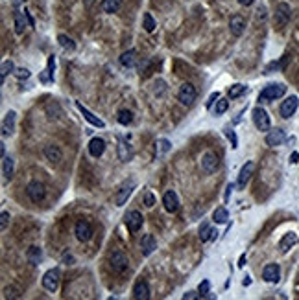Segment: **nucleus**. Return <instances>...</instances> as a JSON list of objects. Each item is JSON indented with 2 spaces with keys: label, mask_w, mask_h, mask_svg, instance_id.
I'll return each instance as SVG.
<instances>
[{
  "label": "nucleus",
  "mask_w": 299,
  "mask_h": 300,
  "mask_svg": "<svg viewBox=\"0 0 299 300\" xmlns=\"http://www.w3.org/2000/svg\"><path fill=\"white\" fill-rule=\"evenodd\" d=\"M284 94H286V87L282 83H270V85H266L261 91L259 101L261 103H264V101H275L279 100V98H282Z\"/></svg>",
  "instance_id": "f257e3e1"
},
{
  "label": "nucleus",
  "mask_w": 299,
  "mask_h": 300,
  "mask_svg": "<svg viewBox=\"0 0 299 300\" xmlns=\"http://www.w3.org/2000/svg\"><path fill=\"white\" fill-rule=\"evenodd\" d=\"M137 188V181L135 179H128V181H124L118 186V190L115 191V205L116 206H124L126 203H128V199L131 197V193H133V190Z\"/></svg>",
  "instance_id": "f03ea898"
},
{
  "label": "nucleus",
  "mask_w": 299,
  "mask_h": 300,
  "mask_svg": "<svg viewBox=\"0 0 299 300\" xmlns=\"http://www.w3.org/2000/svg\"><path fill=\"white\" fill-rule=\"evenodd\" d=\"M109 267H111L113 273L122 274V273L128 271V267H130V260H128V256L124 254L120 249H115L111 254H109Z\"/></svg>",
  "instance_id": "7ed1b4c3"
},
{
  "label": "nucleus",
  "mask_w": 299,
  "mask_h": 300,
  "mask_svg": "<svg viewBox=\"0 0 299 300\" xmlns=\"http://www.w3.org/2000/svg\"><path fill=\"white\" fill-rule=\"evenodd\" d=\"M124 225H126V228L130 230L131 234H135L144 225V218H142V214L139 210H128L126 216H124Z\"/></svg>",
  "instance_id": "20e7f679"
},
{
  "label": "nucleus",
  "mask_w": 299,
  "mask_h": 300,
  "mask_svg": "<svg viewBox=\"0 0 299 300\" xmlns=\"http://www.w3.org/2000/svg\"><path fill=\"white\" fill-rule=\"evenodd\" d=\"M26 195L32 203H41L47 197V188L41 181H30L26 184Z\"/></svg>",
  "instance_id": "39448f33"
},
{
  "label": "nucleus",
  "mask_w": 299,
  "mask_h": 300,
  "mask_svg": "<svg viewBox=\"0 0 299 300\" xmlns=\"http://www.w3.org/2000/svg\"><path fill=\"white\" fill-rule=\"evenodd\" d=\"M199 168H201V172L205 173V175H213V173L220 168V160H218L216 153H213V151H207V153L201 155Z\"/></svg>",
  "instance_id": "423d86ee"
},
{
  "label": "nucleus",
  "mask_w": 299,
  "mask_h": 300,
  "mask_svg": "<svg viewBox=\"0 0 299 300\" xmlns=\"http://www.w3.org/2000/svg\"><path fill=\"white\" fill-rule=\"evenodd\" d=\"M253 124H255V127L259 129V131H262V133H264V131H270V127H271L270 116H268L266 109H262L261 105L253 109Z\"/></svg>",
  "instance_id": "0eeeda50"
},
{
  "label": "nucleus",
  "mask_w": 299,
  "mask_h": 300,
  "mask_svg": "<svg viewBox=\"0 0 299 300\" xmlns=\"http://www.w3.org/2000/svg\"><path fill=\"white\" fill-rule=\"evenodd\" d=\"M196 87L192 85V83H183L181 87H179V92H178V100L181 101V105H192L194 101H196Z\"/></svg>",
  "instance_id": "6e6552de"
},
{
  "label": "nucleus",
  "mask_w": 299,
  "mask_h": 300,
  "mask_svg": "<svg viewBox=\"0 0 299 300\" xmlns=\"http://www.w3.org/2000/svg\"><path fill=\"white\" fill-rule=\"evenodd\" d=\"M59 280H61L59 269H48L47 273L43 274V287L48 293H56L57 287H59Z\"/></svg>",
  "instance_id": "1a4fd4ad"
},
{
  "label": "nucleus",
  "mask_w": 299,
  "mask_h": 300,
  "mask_svg": "<svg viewBox=\"0 0 299 300\" xmlns=\"http://www.w3.org/2000/svg\"><path fill=\"white\" fill-rule=\"evenodd\" d=\"M74 234L78 237V241H82V243H87L91 237H93L94 230H93V225L87 221V219H80L78 223H76L74 227Z\"/></svg>",
  "instance_id": "9d476101"
},
{
  "label": "nucleus",
  "mask_w": 299,
  "mask_h": 300,
  "mask_svg": "<svg viewBox=\"0 0 299 300\" xmlns=\"http://www.w3.org/2000/svg\"><path fill=\"white\" fill-rule=\"evenodd\" d=\"M299 107V98L298 96H288L286 100L281 103L279 107V114L282 118H292L296 114V111Z\"/></svg>",
  "instance_id": "9b49d317"
},
{
  "label": "nucleus",
  "mask_w": 299,
  "mask_h": 300,
  "mask_svg": "<svg viewBox=\"0 0 299 300\" xmlns=\"http://www.w3.org/2000/svg\"><path fill=\"white\" fill-rule=\"evenodd\" d=\"M290 17H292V8L286 2H279L275 8V24L277 26H286Z\"/></svg>",
  "instance_id": "f8f14e48"
},
{
  "label": "nucleus",
  "mask_w": 299,
  "mask_h": 300,
  "mask_svg": "<svg viewBox=\"0 0 299 300\" xmlns=\"http://www.w3.org/2000/svg\"><path fill=\"white\" fill-rule=\"evenodd\" d=\"M262 278L268 284H277L281 280V267L277 264H268L262 269Z\"/></svg>",
  "instance_id": "ddd939ff"
},
{
  "label": "nucleus",
  "mask_w": 299,
  "mask_h": 300,
  "mask_svg": "<svg viewBox=\"0 0 299 300\" xmlns=\"http://www.w3.org/2000/svg\"><path fill=\"white\" fill-rule=\"evenodd\" d=\"M15 124H17V112L10 111L2 120V137H11L15 133Z\"/></svg>",
  "instance_id": "4468645a"
},
{
  "label": "nucleus",
  "mask_w": 299,
  "mask_h": 300,
  "mask_svg": "<svg viewBox=\"0 0 299 300\" xmlns=\"http://www.w3.org/2000/svg\"><path fill=\"white\" fill-rule=\"evenodd\" d=\"M133 299L135 300H148L150 299V284L144 278H139L133 285Z\"/></svg>",
  "instance_id": "2eb2a0df"
},
{
  "label": "nucleus",
  "mask_w": 299,
  "mask_h": 300,
  "mask_svg": "<svg viewBox=\"0 0 299 300\" xmlns=\"http://www.w3.org/2000/svg\"><path fill=\"white\" fill-rule=\"evenodd\" d=\"M284 140H286V133L282 129H271V131H268V135H266V144L270 147L282 146Z\"/></svg>",
  "instance_id": "dca6fc26"
},
{
  "label": "nucleus",
  "mask_w": 299,
  "mask_h": 300,
  "mask_svg": "<svg viewBox=\"0 0 299 300\" xmlns=\"http://www.w3.org/2000/svg\"><path fill=\"white\" fill-rule=\"evenodd\" d=\"M163 205H165L166 212H170V214L178 212V208H179V197H178V193H176L174 190L165 191V195H163Z\"/></svg>",
  "instance_id": "f3484780"
},
{
  "label": "nucleus",
  "mask_w": 299,
  "mask_h": 300,
  "mask_svg": "<svg viewBox=\"0 0 299 300\" xmlns=\"http://www.w3.org/2000/svg\"><path fill=\"white\" fill-rule=\"evenodd\" d=\"M253 172H255V164L253 162H246L242 166V170H240V173H238V181H236V186L238 188H246V184L249 182V179H251Z\"/></svg>",
  "instance_id": "a211bd4d"
},
{
  "label": "nucleus",
  "mask_w": 299,
  "mask_h": 300,
  "mask_svg": "<svg viewBox=\"0 0 299 300\" xmlns=\"http://www.w3.org/2000/svg\"><path fill=\"white\" fill-rule=\"evenodd\" d=\"M244 30H246V18L242 15H233L231 20H229V32H231V35L240 37L244 33Z\"/></svg>",
  "instance_id": "6ab92c4d"
},
{
  "label": "nucleus",
  "mask_w": 299,
  "mask_h": 300,
  "mask_svg": "<svg viewBox=\"0 0 299 300\" xmlns=\"http://www.w3.org/2000/svg\"><path fill=\"white\" fill-rule=\"evenodd\" d=\"M118 158H120L122 162H130L131 158H133V147H131L130 142H126L122 137H118Z\"/></svg>",
  "instance_id": "aec40b11"
},
{
  "label": "nucleus",
  "mask_w": 299,
  "mask_h": 300,
  "mask_svg": "<svg viewBox=\"0 0 299 300\" xmlns=\"http://www.w3.org/2000/svg\"><path fill=\"white\" fill-rule=\"evenodd\" d=\"M76 107H78V111H80V112H82V114H83V118L87 120V122H89V124H91V126H94V127H105V124H103V120H100L98 118V116H94L93 112H91V111L87 109V107H83V105H82V103H80V101H76Z\"/></svg>",
  "instance_id": "412c9836"
},
{
  "label": "nucleus",
  "mask_w": 299,
  "mask_h": 300,
  "mask_svg": "<svg viewBox=\"0 0 299 300\" xmlns=\"http://www.w3.org/2000/svg\"><path fill=\"white\" fill-rule=\"evenodd\" d=\"M103 151H105V140L100 137L91 138V142H89V153H91V157L100 158L103 155Z\"/></svg>",
  "instance_id": "4be33fe9"
},
{
  "label": "nucleus",
  "mask_w": 299,
  "mask_h": 300,
  "mask_svg": "<svg viewBox=\"0 0 299 300\" xmlns=\"http://www.w3.org/2000/svg\"><path fill=\"white\" fill-rule=\"evenodd\" d=\"M155 249H157L155 237L151 236V234H144L142 239H140V253H142V256H150Z\"/></svg>",
  "instance_id": "5701e85b"
},
{
  "label": "nucleus",
  "mask_w": 299,
  "mask_h": 300,
  "mask_svg": "<svg viewBox=\"0 0 299 300\" xmlns=\"http://www.w3.org/2000/svg\"><path fill=\"white\" fill-rule=\"evenodd\" d=\"M45 157H47V160H50L52 164H59L61 162V158H63V151H61V147L56 146V144H48L45 147Z\"/></svg>",
  "instance_id": "b1692460"
},
{
  "label": "nucleus",
  "mask_w": 299,
  "mask_h": 300,
  "mask_svg": "<svg viewBox=\"0 0 299 300\" xmlns=\"http://www.w3.org/2000/svg\"><path fill=\"white\" fill-rule=\"evenodd\" d=\"M299 241V237L296 232H288V234H284V236L281 237V241H279V249H281V253H288L292 247L296 245Z\"/></svg>",
  "instance_id": "393cba45"
},
{
  "label": "nucleus",
  "mask_w": 299,
  "mask_h": 300,
  "mask_svg": "<svg viewBox=\"0 0 299 300\" xmlns=\"http://www.w3.org/2000/svg\"><path fill=\"white\" fill-rule=\"evenodd\" d=\"M120 64L124 68H133L135 64H137V50H128V52H124L120 55Z\"/></svg>",
  "instance_id": "a878e982"
},
{
  "label": "nucleus",
  "mask_w": 299,
  "mask_h": 300,
  "mask_svg": "<svg viewBox=\"0 0 299 300\" xmlns=\"http://www.w3.org/2000/svg\"><path fill=\"white\" fill-rule=\"evenodd\" d=\"M26 260H28L32 265H39L41 264V260H43V251H41V247L37 245H32L26 251Z\"/></svg>",
  "instance_id": "bb28decb"
},
{
  "label": "nucleus",
  "mask_w": 299,
  "mask_h": 300,
  "mask_svg": "<svg viewBox=\"0 0 299 300\" xmlns=\"http://www.w3.org/2000/svg\"><path fill=\"white\" fill-rule=\"evenodd\" d=\"M216 234H218V232H216L209 223H201V227H199V239H201L203 243L211 241V239H216Z\"/></svg>",
  "instance_id": "cd10ccee"
},
{
  "label": "nucleus",
  "mask_w": 299,
  "mask_h": 300,
  "mask_svg": "<svg viewBox=\"0 0 299 300\" xmlns=\"http://www.w3.org/2000/svg\"><path fill=\"white\" fill-rule=\"evenodd\" d=\"M13 22H15V33H22L26 26H28V20H26V13L24 11H15V17H13Z\"/></svg>",
  "instance_id": "c85d7f7f"
},
{
  "label": "nucleus",
  "mask_w": 299,
  "mask_h": 300,
  "mask_svg": "<svg viewBox=\"0 0 299 300\" xmlns=\"http://www.w3.org/2000/svg\"><path fill=\"white\" fill-rule=\"evenodd\" d=\"M13 170H15V162H13V158L11 157H4L2 158V173H4V179L6 181H10L11 177H13Z\"/></svg>",
  "instance_id": "c756f323"
},
{
  "label": "nucleus",
  "mask_w": 299,
  "mask_h": 300,
  "mask_svg": "<svg viewBox=\"0 0 299 300\" xmlns=\"http://www.w3.org/2000/svg\"><path fill=\"white\" fill-rule=\"evenodd\" d=\"M170 147H172V144H170L166 138L155 140V157H157V158H163V157L170 151Z\"/></svg>",
  "instance_id": "7c9ffc66"
},
{
  "label": "nucleus",
  "mask_w": 299,
  "mask_h": 300,
  "mask_svg": "<svg viewBox=\"0 0 299 300\" xmlns=\"http://www.w3.org/2000/svg\"><path fill=\"white\" fill-rule=\"evenodd\" d=\"M116 122L124 126V127H128L131 122H133V112L130 109H120L116 112Z\"/></svg>",
  "instance_id": "2f4dec72"
},
{
  "label": "nucleus",
  "mask_w": 299,
  "mask_h": 300,
  "mask_svg": "<svg viewBox=\"0 0 299 300\" xmlns=\"http://www.w3.org/2000/svg\"><path fill=\"white\" fill-rule=\"evenodd\" d=\"M57 43H59V46H61L63 50H68V52H74L76 50V43L68 35H65V33L57 35Z\"/></svg>",
  "instance_id": "473e14b6"
},
{
  "label": "nucleus",
  "mask_w": 299,
  "mask_h": 300,
  "mask_svg": "<svg viewBox=\"0 0 299 300\" xmlns=\"http://www.w3.org/2000/svg\"><path fill=\"white\" fill-rule=\"evenodd\" d=\"M13 72H15V64H13V61H10V59L2 61V68H0V81L4 83L6 81V78H8V74H13Z\"/></svg>",
  "instance_id": "72a5a7b5"
},
{
  "label": "nucleus",
  "mask_w": 299,
  "mask_h": 300,
  "mask_svg": "<svg viewBox=\"0 0 299 300\" xmlns=\"http://www.w3.org/2000/svg\"><path fill=\"white\" fill-rule=\"evenodd\" d=\"M122 6V0H102V9L105 13H116Z\"/></svg>",
  "instance_id": "f704fd0d"
},
{
  "label": "nucleus",
  "mask_w": 299,
  "mask_h": 300,
  "mask_svg": "<svg viewBox=\"0 0 299 300\" xmlns=\"http://www.w3.org/2000/svg\"><path fill=\"white\" fill-rule=\"evenodd\" d=\"M227 219H229V212L227 208H216L215 214H213V221H215L216 225H222V223H227Z\"/></svg>",
  "instance_id": "c9c22d12"
},
{
  "label": "nucleus",
  "mask_w": 299,
  "mask_h": 300,
  "mask_svg": "<svg viewBox=\"0 0 299 300\" xmlns=\"http://www.w3.org/2000/svg\"><path fill=\"white\" fill-rule=\"evenodd\" d=\"M244 92H246V85H240V83H236L233 85L229 91H227V96L231 98V100H236V98H240Z\"/></svg>",
  "instance_id": "e433bc0d"
},
{
  "label": "nucleus",
  "mask_w": 299,
  "mask_h": 300,
  "mask_svg": "<svg viewBox=\"0 0 299 300\" xmlns=\"http://www.w3.org/2000/svg\"><path fill=\"white\" fill-rule=\"evenodd\" d=\"M142 28H144L148 33H151V32L157 28L155 20H153V17H151V13H144V17H142Z\"/></svg>",
  "instance_id": "4c0bfd02"
},
{
  "label": "nucleus",
  "mask_w": 299,
  "mask_h": 300,
  "mask_svg": "<svg viewBox=\"0 0 299 300\" xmlns=\"http://www.w3.org/2000/svg\"><path fill=\"white\" fill-rule=\"evenodd\" d=\"M227 109H229V101L224 100V98H220V100L216 101L215 114H216V116H220V114H224V112H225Z\"/></svg>",
  "instance_id": "58836bf2"
},
{
  "label": "nucleus",
  "mask_w": 299,
  "mask_h": 300,
  "mask_svg": "<svg viewBox=\"0 0 299 300\" xmlns=\"http://www.w3.org/2000/svg\"><path fill=\"white\" fill-rule=\"evenodd\" d=\"M142 205H144L146 208H151V206L155 205V197H153V193L150 190H146L142 193Z\"/></svg>",
  "instance_id": "ea45409f"
},
{
  "label": "nucleus",
  "mask_w": 299,
  "mask_h": 300,
  "mask_svg": "<svg viewBox=\"0 0 299 300\" xmlns=\"http://www.w3.org/2000/svg\"><path fill=\"white\" fill-rule=\"evenodd\" d=\"M47 70H48V74H50V78H52V81H54V78H56V57H54V55L48 57Z\"/></svg>",
  "instance_id": "a19ab883"
},
{
  "label": "nucleus",
  "mask_w": 299,
  "mask_h": 300,
  "mask_svg": "<svg viewBox=\"0 0 299 300\" xmlns=\"http://www.w3.org/2000/svg\"><path fill=\"white\" fill-rule=\"evenodd\" d=\"M10 219H11L10 212H6V210H4V212L0 214V230H2V232L8 228V225H10Z\"/></svg>",
  "instance_id": "79ce46f5"
},
{
  "label": "nucleus",
  "mask_w": 299,
  "mask_h": 300,
  "mask_svg": "<svg viewBox=\"0 0 299 300\" xmlns=\"http://www.w3.org/2000/svg\"><path fill=\"white\" fill-rule=\"evenodd\" d=\"M13 76H15L17 79H28V78H30V76H32V74H30L28 68H24V66H22V68H15V72H13Z\"/></svg>",
  "instance_id": "37998d69"
},
{
  "label": "nucleus",
  "mask_w": 299,
  "mask_h": 300,
  "mask_svg": "<svg viewBox=\"0 0 299 300\" xmlns=\"http://www.w3.org/2000/svg\"><path fill=\"white\" fill-rule=\"evenodd\" d=\"M198 291H199V295H201V297H207V295L211 293V282H209V280H203V282L199 284Z\"/></svg>",
  "instance_id": "c03bdc74"
},
{
  "label": "nucleus",
  "mask_w": 299,
  "mask_h": 300,
  "mask_svg": "<svg viewBox=\"0 0 299 300\" xmlns=\"http://www.w3.org/2000/svg\"><path fill=\"white\" fill-rule=\"evenodd\" d=\"M198 299H201V295H199V291H188L183 295V300H198Z\"/></svg>",
  "instance_id": "a18cd8bd"
},
{
  "label": "nucleus",
  "mask_w": 299,
  "mask_h": 300,
  "mask_svg": "<svg viewBox=\"0 0 299 300\" xmlns=\"http://www.w3.org/2000/svg\"><path fill=\"white\" fill-rule=\"evenodd\" d=\"M218 100H220V92H213V94L209 96V101H207V109H211V107H213V103L218 101Z\"/></svg>",
  "instance_id": "49530a36"
},
{
  "label": "nucleus",
  "mask_w": 299,
  "mask_h": 300,
  "mask_svg": "<svg viewBox=\"0 0 299 300\" xmlns=\"http://www.w3.org/2000/svg\"><path fill=\"white\" fill-rule=\"evenodd\" d=\"M4 293H6L4 299H17V297H19V293H15V289H10V287H6Z\"/></svg>",
  "instance_id": "de8ad7c7"
},
{
  "label": "nucleus",
  "mask_w": 299,
  "mask_h": 300,
  "mask_svg": "<svg viewBox=\"0 0 299 300\" xmlns=\"http://www.w3.org/2000/svg\"><path fill=\"white\" fill-rule=\"evenodd\" d=\"M24 13H26V20H28V26H30V28H35V22H33V18H32V15H30L28 9H24Z\"/></svg>",
  "instance_id": "09e8293b"
},
{
  "label": "nucleus",
  "mask_w": 299,
  "mask_h": 300,
  "mask_svg": "<svg viewBox=\"0 0 299 300\" xmlns=\"http://www.w3.org/2000/svg\"><path fill=\"white\" fill-rule=\"evenodd\" d=\"M227 137L231 138V142H233V147H238V142H236V137H234L233 131H227Z\"/></svg>",
  "instance_id": "8fccbe9b"
},
{
  "label": "nucleus",
  "mask_w": 299,
  "mask_h": 300,
  "mask_svg": "<svg viewBox=\"0 0 299 300\" xmlns=\"http://www.w3.org/2000/svg\"><path fill=\"white\" fill-rule=\"evenodd\" d=\"M63 262H65L66 265H70V264H74V258L70 254H65V258H63Z\"/></svg>",
  "instance_id": "3c124183"
},
{
  "label": "nucleus",
  "mask_w": 299,
  "mask_h": 300,
  "mask_svg": "<svg viewBox=\"0 0 299 300\" xmlns=\"http://www.w3.org/2000/svg\"><path fill=\"white\" fill-rule=\"evenodd\" d=\"M253 2H255V0H238V4H240V6H251Z\"/></svg>",
  "instance_id": "603ef678"
},
{
  "label": "nucleus",
  "mask_w": 299,
  "mask_h": 300,
  "mask_svg": "<svg viewBox=\"0 0 299 300\" xmlns=\"http://www.w3.org/2000/svg\"><path fill=\"white\" fill-rule=\"evenodd\" d=\"M298 160H299V155H298V153H292V157H290V162L296 164Z\"/></svg>",
  "instance_id": "864d4df0"
},
{
  "label": "nucleus",
  "mask_w": 299,
  "mask_h": 300,
  "mask_svg": "<svg viewBox=\"0 0 299 300\" xmlns=\"http://www.w3.org/2000/svg\"><path fill=\"white\" fill-rule=\"evenodd\" d=\"M0 153H2V158L6 157V144H4V142L0 144Z\"/></svg>",
  "instance_id": "5fc2aeb1"
},
{
  "label": "nucleus",
  "mask_w": 299,
  "mask_h": 300,
  "mask_svg": "<svg viewBox=\"0 0 299 300\" xmlns=\"http://www.w3.org/2000/svg\"><path fill=\"white\" fill-rule=\"evenodd\" d=\"M233 188H234V184H229V186H227V191H225V199L229 197V193H231V190H233Z\"/></svg>",
  "instance_id": "6e6d98bb"
},
{
  "label": "nucleus",
  "mask_w": 299,
  "mask_h": 300,
  "mask_svg": "<svg viewBox=\"0 0 299 300\" xmlns=\"http://www.w3.org/2000/svg\"><path fill=\"white\" fill-rule=\"evenodd\" d=\"M238 265H240V267H244V265H246V254L240 256V260H238Z\"/></svg>",
  "instance_id": "4d7b16f0"
},
{
  "label": "nucleus",
  "mask_w": 299,
  "mask_h": 300,
  "mask_svg": "<svg viewBox=\"0 0 299 300\" xmlns=\"http://www.w3.org/2000/svg\"><path fill=\"white\" fill-rule=\"evenodd\" d=\"M22 2H24V0H13L11 4H13V8H19V6H20V4H22Z\"/></svg>",
  "instance_id": "13d9d810"
},
{
  "label": "nucleus",
  "mask_w": 299,
  "mask_h": 300,
  "mask_svg": "<svg viewBox=\"0 0 299 300\" xmlns=\"http://www.w3.org/2000/svg\"><path fill=\"white\" fill-rule=\"evenodd\" d=\"M244 285H249V284H251V280H249V276H246V280H244Z\"/></svg>",
  "instance_id": "bf43d9fd"
}]
</instances>
